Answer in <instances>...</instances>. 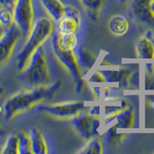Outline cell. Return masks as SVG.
<instances>
[{
	"label": "cell",
	"mask_w": 154,
	"mask_h": 154,
	"mask_svg": "<svg viewBox=\"0 0 154 154\" xmlns=\"http://www.w3.org/2000/svg\"><path fill=\"white\" fill-rule=\"evenodd\" d=\"M61 84V81L57 80L50 86L29 88L15 93L4 103V117L6 120H10L16 116L26 112L43 102L52 100Z\"/></svg>",
	"instance_id": "cell-1"
},
{
	"label": "cell",
	"mask_w": 154,
	"mask_h": 154,
	"mask_svg": "<svg viewBox=\"0 0 154 154\" xmlns=\"http://www.w3.org/2000/svg\"><path fill=\"white\" fill-rule=\"evenodd\" d=\"M46 43L35 51L26 68L22 71L20 79L29 88L43 87L53 84L51 83L53 76Z\"/></svg>",
	"instance_id": "cell-2"
},
{
	"label": "cell",
	"mask_w": 154,
	"mask_h": 154,
	"mask_svg": "<svg viewBox=\"0 0 154 154\" xmlns=\"http://www.w3.org/2000/svg\"><path fill=\"white\" fill-rule=\"evenodd\" d=\"M54 32L53 19L48 17H39L34 22L31 31L28 35V38L25 42L16 57L17 68L23 71L29 60L37 49L46 43Z\"/></svg>",
	"instance_id": "cell-3"
},
{
	"label": "cell",
	"mask_w": 154,
	"mask_h": 154,
	"mask_svg": "<svg viewBox=\"0 0 154 154\" xmlns=\"http://www.w3.org/2000/svg\"><path fill=\"white\" fill-rule=\"evenodd\" d=\"M85 108L84 101L72 100L52 104H39L36 110L58 119H71L82 112Z\"/></svg>",
	"instance_id": "cell-4"
},
{
	"label": "cell",
	"mask_w": 154,
	"mask_h": 154,
	"mask_svg": "<svg viewBox=\"0 0 154 154\" xmlns=\"http://www.w3.org/2000/svg\"><path fill=\"white\" fill-rule=\"evenodd\" d=\"M50 49L59 63L72 75L75 82L82 79V70L77 60L75 50H65L58 46L53 33L51 35Z\"/></svg>",
	"instance_id": "cell-5"
},
{
	"label": "cell",
	"mask_w": 154,
	"mask_h": 154,
	"mask_svg": "<svg viewBox=\"0 0 154 154\" xmlns=\"http://www.w3.org/2000/svg\"><path fill=\"white\" fill-rule=\"evenodd\" d=\"M70 123L79 137L86 141L93 137L100 136L98 130L101 126V118L82 111L70 119Z\"/></svg>",
	"instance_id": "cell-6"
},
{
	"label": "cell",
	"mask_w": 154,
	"mask_h": 154,
	"mask_svg": "<svg viewBox=\"0 0 154 154\" xmlns=\"http://www.w3.org/2000/svg\"><path fill=\"white\" fill-rule=\"evenodd\" d=\"M12 12L15 24L23 34L29 35L35 22L32 0H17Z\"/></svg>",
	"instance_id": "cell-7"
},
{
	"label": "cell",
	"mask_w": 154,
	"mask_h": 154,
	"mask_svg": "<svg viewBox=\"0 0 154 154\" xmlns=\"http://www.w3.org/2000/svg\"><path fill=\"white\" fill-rule=\"evenodd\" d=\"M22 34L23 32L13 23L5 29L3 35L0 37V66L7 63L10 59Z\"/></svg>",
	"instance_id": "cell-8"
},
{
	"label": "cell",
	"mask_w": 154,
	"mask_h": 154,
	"mask_svg": "<svg viewBox=\"0 0 154 154\" xmlns=\"http://www.w3.org/2000/svg\"><path fill=\"white\" fill-rule=\"evenodd\" d=\"M82 24V16L78 9L67 5L65 14L57 22L56 32L59 33H77Z\"/></svg>",
	"instance_id": "cell-9"
},
{
	"label": "cell",
	"mask_w": 154,
	"mask_h": 154,
	"mask_svg": "<svg viewBox=\"0 0 154 154\" xmlns=\"http://www.w3.org/2000/svg\"><path fill=\"white\" fill-rule=\"evenodd\" d=\"M152 0H132L130 13L138 23L148 26L154 25V13L151 9Z\"/></svg>",
	"instance_id": "cell-10"
},
{
	"label": "cell",
	"mask_w": 154,
	"mask_h": 154,
	"mask_svg": "<svg viewBox=\"0 0 154 154\" xmlns=\"http://www.w3.org/2000/svg\"><path fill=\"white\" fill-rule=\"evenodd\" d=\"M134 109L128 106L116 114L103 117V123L105 126H113L117 129H130L134 124Z\"/></svg>",
	"instance_id": "cell-11"
},
{
	"label": "cell",
	"mask_w": 154,
	"mask_h": 154,
	"mask_svg": "<svg viewBox=\"0 0 154 154\" xmlns=\"http://www.w3.org/2000/svg\"><path fill=\"white\" fill-rule=\"evenodd\" d=\"M136 51L139 58L143 60L154 59V41L150 30L141 35L136 42Z\"/></svg>",
	"instance_id": "cell-12"
},
{
	"label": "cell",
	"mask_w": 154,
	"mask_h": 154,
	"mask_svg": "<svg viewBox=\"0 0 154 154\" xmlns=\"http://www.w3.org/2000/svg\"><path fill=\"white\" fill-rule=\"evenodd\" d=\"M30 140H31L32 150L34 154H47L49 153V146L46 142L43 133L39 129L32 127L29 132Z\"/></svg>",
	"instance_id": "cell-13"
},
{
	"label": "cell",
	"mask_w": 154,
	"mask_h": 154,
	"mask_svg": "<svg viewBox=\"0 0 154 154\" xmlns=\"http://www.w3.org/2000/svg\"><path fill=\"white\" fill-rule=\"evenodd\" d=\"M106 79V83L119 85V88H126L129 86L128 79L130 76V72L125 69H120L119 70H101Z\"/></svg>",
	"instance_id": "cell-14"
},
{
	"label": "cell",
	"mask_w": 154,
	"mask_h": 154,
	"mask_svg": "<svg viewBox=\"0 0 154 154\" xmlns=\"http://www.w3.org/2000/svg\"><path fill=\"white\" fill-rule=\"evenodd\" d=\"M46 10V13L49 15V18L53 21H60V19L65 14L66 5L63 3L61 0H39Z\"/></svg>",
	"instance_id": "cell-15"
},
{
	"label": "cell",
	"mask_w": 154,
	"mask_h": 154,
	"mask_svg": "<svg viewBox=\"0 0 154 154\" xmlns=\"http://www.w3.org/2000/svg\"><path fill=\"white\" fill-rule=\"evenodd\" d=\"M130 22L127 18L122 15H115L108 22L109 30L116 36L126 35L130 29Z\"/></svg>",
	"instance_id": "cell-16"
},
{
	"label": "cell",
	"mask_w": 154,
	"mask_h": 154,
	"mask_svg": "<svg viewBox=\"0 0 154 154\" xmlns=\"http://www.w3.org/2000/svg\"><path fill=\"white\" fill-rule=\"evenodd\" d=\"M77 60L82 69L89 70L93 68L96 61V56L92 51L83 46H78L75 50Z\"/></svg>",
	"instance_id": "cell-17"
},
{
	"label": "cell",
	"mask_w": 154,
	"mask_h": 154,
	"mask_svg": "<svg viewBox=\"0 0 154 154\" xmlns=\"http://www.w3.org/2000/svg\"><path fill=\"white\" fill-rule=\"evenodd\" d=\"M56 43L61 49L65 50H75L79 46L77 33H59L53 32Z\"/></svg>",
	"instance_id": "cell-18"
},
{
	"label": "cell",
	"mask_w": 154,
	"mask_h": 154,
	"mask_svg": "<svg viewBox=\"0 0 154 154\" xmlns=\"http://www.w3.org/2000/svg\"><path fill=\"white\" fill-rule=\"evenodd\" d=\"M103 152V145L100 136L92 137L86 141V143L78 151L79 154H102Z\"/></svg>",
	"instance_id": "cell-19"
},
{
	"label": "cell",
	"mask_w": 154,
	"mask_h": 154,
	"mask_svg": "<svg viewBox=\"0 0 154 154\" xmlns=\"http://www.w3.org/2000/svg\"><path fill=\"white\" fill-rule=\"evenodd\" d=\"M87 12L88 16L93 20H96L100 16L104 0H79Z\"/></svg>",
	"instance_id": "cell-20"
},
{
	"label": "cell",
	"mask_w": 154,
	"mask_h": 154,
	"mask_svg": "<svg viewBox=\"0 0 154 154\" xmlns=\"http://www.w3.org/2000/svg\"><path fill=\"white\" fill-rule=\"evenodd\" d=\"M19 140V154H28L32 153V150L31 140L29 134L26 132L19 131L16 133Z\"/></svg>",
	"instance_id": "cell-21"
},
{
	"label": "cell",
	"mask_w": 154,
	"mask_h": 154,
	"mask_svg": "<svg viewBox=\"0 0 154 154\" xmlns=\"http://www.w3.org/2000/svg\"><path fill=\"white\" fill-rule=\"evenodd\" d=\"M117 128L113 126H109L106 132V141L109 146H113L116 144L123 142V140L126 138V135L125 133H117L116 132Z\"/></svg>",
	"instance_id": "cell-22"
},
{
	"label": "cell",
	"mask_w": 154,
	"mask_h": 154,
	"mask_svg": "<svg viewBox=\"0 0 154 154\" xmlns=\"http://www.w3.org/2000/svg\"><path fill=\"white\" fill-rule=\"evenodd\" d=\"M2 153L19 154V140L17 134L9 136L2 146Z\"/></svg>",
	"instance_id": "cell-23"
},
{
	"label": "cell",
	"mask_w": 154,
	"mask_h": 154,
	"mask_svg": "<svg viewBox=\"0 0 154 154\" xmlns=\"http://www.w3.org/2000/svg\"><path fill=\"white\" fill-rule=\"evenodd\" d=\"M0 23L6 29L14 23L12 8L0 5Z\"/></svg>",
	"instance_id": "cell-24"
},
{
	"label": "cell",
	"mask_w": 154,
	"mask_h": 154,
	"mask_svg": "<svg viewBox=\"0 0 154 154\" xmlns=\"http://www.w3.org/2000/svg\"><path fill=\"white\" fill-rule=\"evenodd\" d=\"M144 89L154 90V63H146L145 65Z\"/></svg>",
	"instance_id": "cell-25"
},
{
	"label": "cell",
	"mask_w": 154,
	"mask_h": 154,
	"mask_svg": "<svg viewBox=\"0 0 154 154\" xmlns=\"http://www.w3.org/2000/svg\"><path fill=\"white\" fill-rule=\"evenodd\" d=\"M103 83H106V79L101 71H96L87 82V84L89 87L94 86L95 84H103Z\"/></svg>",
	"instance_id": "cell-26"
},
{
	"label": "cell",
	"mask_w": 154,
	"mask_h": 154,
	"mask_svg": "<svg viewBox=\"0 0 154 154\" xmlns=\"http://www.w3.org/2000/svg\"><path fill=\"white\" fill-rule=\"evenodd\" d=\"M129 85L135 88H139L140 86V72L139 71H135L130 74L128 79Z\"/></svg>",
	"instance_id": "cell-27"
},
{
	"label": "cell",
	"mask_w": 154,
	"mask_h": 154,
	"mask_svg": "<svg viewBox=\"0 0 154 154\" xmlns=\"http://www.w3.org/2000/svg\"><path fill=\"white\" fill-rule=\"evenodd\" d=\"M87 112L93 116L101 118V107L100 106H93L89 108Z\"/></svg>",
	"instance_id": "cell-28"
},
{
	"label": "cell",
	"mask_w": 154,
	"mask_h": 154,
	"mask_svg": "<svg viewBox=\"0 0 154 154\" xmlns=\"http://www.w3.org/2000/svg\"><path fill=\"white\" fill-rule=\"evenodd\" d=\"M17 0H0V5L13 9Z\"/></svg>",
	"instance_id": "cell-29"
},
{
	"label": "cell",
	"mask_w": 154,
	"mask_h": 154,
	"mask_svg": "<svg viewBox=\"0 0 154 154\" xmlns=\"http://www.w3.org/2000/svg\"><path fill=\"white\" fill-rule=\"evenodd\" d=\"M85 86V81L82 79H80L76 82V86H75V91L77 93H80L82 91V89H84Z\"/></svg>",
	"instance_id": "cell-30"
},
{
	"label": "cell",
	"mask_w": 154,
	"mask_h": 154,
	"mask_svg": "<svg viewBox=\"0 0 154 154\" xmlns=\"http://www.w3.org/2000/svg\"><path fill=\"white\" fill-rule=\"evenodd\" d=\"M5 29H6V28H5V27L3 26V25L0 23V37L3 35L4 32H5Z\"/></svg>",
	"instance_id": "cell-31"
},
{
	"label": "cell",
	"mask_w": 154,
	"mask_h": 154,
	"mask_svg": "<svg viewBox=\"0 0 154 154\" xmlns=\"http://www.w3.org/2000/svg\"><path fill=\"white\" fill-rule=\"evenodd\" d=\"M5 134V130L2 126L0 124V137H3L4 135Z\"/></svg>",
	"instance_id": "cell-32"
},
{
	"label": "cell",
	"mask_w": 154,
	"mask_h": 154,
	"mask_svg": "<svg viewBox=\"0 0 154 154\" xmlns=\"http://www.w3.org/2000/svg\"><path fill=\"white\" fill-rule=\"evenodd\" d=\"M4 91H5V89H4V88L2 87V86H0V96H2V95H3Z\"/></svg>",
	"instance_id": "cell-33"
},
{
	"label": "cell",
	"mask_w": 154,
	"mask_h": 154,
	"mask_svg": "<svg viewBox=\"0 0 154 154\" xmlns=\"http://www.w3.org/2000/svg\"><path fill=\"white\" fill-rule=\"evenodd\" d=\"M151 9L154 13V0H152V2H151Z\"/></svg>",
	"instance_id": "cell-34"
},
{
	"label": "cell",
	"mask_w": 154,
	"mask_h": 154,
	"mask_svg": "<svg viewBox=\"0 0 154 154\" xmlns=\"http://www.w3.org/2000/svg\"><path fill=\"white\" fill-rule=\"evenodd\" d=\"M2 146H0V153H2Z\"/></svg>",
	"instance_id": "cell-35"
},
{
	"label": "cell",
	"mask_w": 154,
	"mask_h": 154,
	"mask_svg": "<svg viewBox=\"0 0 154 154\" xmlns=\"http://www.w3.org/2000/svg\"><path fill=\"white\" fill-rule=\"evenodd\" d=\"M120 1H121V2H126L127 0H120Z\"/></svg>",
	"instance_id": "cell-36"
}]
</instances>
